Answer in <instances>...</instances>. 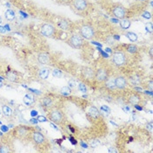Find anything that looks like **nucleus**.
Segmentation results:
<instances>
[{"instance_id":"nucleus-1","label":"nucleus","mask_w":153,"mask_h":153,"mask_svg":"<svg viewBox=\"0 0 153 153\" xmlns=\"http://www.w3.org/2000/svg\"><path fill=\"white\" fill-rule=\"evenodd\" d=\"M48 117L49 119L53 122L54 123L58 124V125H60L64 123L65 121V116L64 115L62 114V112L57 109H52L49 113H48Z\"/></svg>"},{"instance_id":"nucleus-2","label":"nucleus","mask_w":153,"mask_h":153,"mask_svg":"<svg viewBox=\"0 0 153 153\" xmlns=\"http://www.w3.org/2000/svg\"><path fill=\"white\" fill-rule=\"evenodd\" d=\"M80 34L82 38L86 39H92L95 36V31L91 26L84 25L80 29Z\"/></svg>"},{"instance_id":"nucleus-3","label":"nucleus","mask_w":153,"mask_h":153,"mask_svg":"<svg viewBox=\"0 0 153 153\" xmlns=\"http://www.w3.org/2000/svg\"><path fill=\"white\" fill-rule=\"evenodd\" d=\"M68 44L73 48H81L83 46V39L82 36L77 34H73L67 40Z\"/></svg>"},{"instance_id":"nucleus-4","label":"nucleus","mask_w":153,"mask_h":153,"mask_svg":"<svg viewBox=\"0 0 153 153\" xmlns=\"http://www.w3.org/2000/svg\"><path fill=\"white\" fill-rule=\"evenodd\" d=\"M71 5L78 12H85L89 7V3L87 0H72Z\"/></svg>"},{"instance_id":"nucleus-5","label":"nucleus","mask_w":153,"mask_h":153,"mask_svg":"<svg viewBox=\"0 0 153 153\" xmlns=\"http://www.w3.org/2000/svg\"><path fill=\"white\" fill-rule=\"evenodd\" d=\"M40 33L46 37H53L56 33V29L49 24H44L40 27Z\"/></svg>"},{"instance_id":"nucleus-6","label":"nucleus","mask_w":153,"mask_h":153,"mask_svg":"<svg viewBox=\"0 0 153 153\" xmlns=\"http://www.w3.org/2000/svg\"><path fill=\"white\" fill-rule=\"evenodd\" d=\"M112 13L116 18L119 19H123L126 16V11H125L124 7L122 6H119V5H116V6H113Z\"/></svg>"},{"instance_id":"nucleus-7","label":"nucleus","mask_w":153,"mask_h":153,"mask_svg":"<svg viewBox=\"0 0 153 153\" xmlns=\"http://www.w3.org/2000/svg\"><path fill=\"white\" fill-rule=\"evenodd\" d=\"M12 133H13V136H15V137H17L19 139H24L25 137H26L28 136L29 130L26 127L19 126L13 130Z\"/></svg>"},{"instance_id":"nucleus-8","label":"nucleus","mask_w":153,"mask_h":153,"mask_svg":"<svg viewBox=\"0 0 153 153\" xmlns=\"http://www.w3.org/2000/svg\"><path fill=\"white\" fill-rule=\"evenodd\" d=\"M95 78L96 79L97 82H105V81L109 78L108 70H107L106 68H100V69H98L97 72L96 73Z\"/></svg>"},{"instance_id":"nucleus-9","label":"nucleus","mask_w":153,"mask_h":153,"mask_svg":"<svg viewBox=\"0 0 153 153\" xmlns=\"http://www.w3.org/2000/svg\"><path fill=\"white\" fill-rule=\"evenodd\" d=\"M126 57L125 54L122 52H116L113 54V62L116 66H122L125 63Z\"/></svg>"},{"instance_id":"nucleus-10","label":"nucleus","mask_w":153,"mask_h":153,"mask_svg":"<svg viewBox=\"0 0 153 153\" xmlns=\"http://www.w3.org/2000/svg\"><path fill=\"white\" fill-rule=\"evenodd\" d=\"M33 140L34 143H36L37 145H44L46 143V137L40 132H36V131L33 132Z\"/></svg>"},{"instance_id":"nucleus-11","label":"nucleus","mask_w":153,"mask_h":153,"mask_svg":"<svg viewBox=\"0 0 153 153\" xmlns=\"http://www.w3.org/2000/svg\"><path fill=\"white\" fill-rule=\"evenodd\" d=\"M82 75H83V77L87 80H93L96 76V72L93 70V68L89 67V66H85L82 69Z\"/></svg>"},{"instance_id":"nucleus-12","label":"nucleus","mask_w":153,"mask_h":153,"mask_svg":"<svg viewBox=\"0 0 153 153\" xmlns=\"http://www.w3.org/2000/svg\"><path fill=\"white\" fill-rule=\"evenodd\" d=\"M58 26L62 31H70V30H72V27H73L71 21H69L67 19H61L59 22Z\"/></svg>"},{"instance_id":"nucleus-13","label":"nucleus","mask_w":153,"mask_h":153,"mask_svg":"<svg viewBox=\"0 0 153 153\" xmlns=\"http://www.w3.org/2000/svg\"><path fill=\"white\" fill-rule=\"evenodd\" d=\"M38 61L40 64L46 65V64H49L51 61V58L49 53H41L38 55Z\"/></svg>"},{"instance_id":"nucleus-14","label":"nucleus","mask_w":153,"mask_h":153,"mask_svg":"<svg viewBox=\"0 0 153 153\" xmlns=\"http://www.w3.org/2000/svg\"><path fill=\"white\" fill-rule=\"evenodd\" d=\"M115 82H116V87L119 89H123L126 86H127V81L124 77L123 76H118L115 79Z\"/></svg>"},{"instance_id":"nucleus-15","label":"nucleus","mask_w":153,"mask_h":153,"mask_svg":"<svg viewBox=\"0 0 153 153\" xmlns=\"http://www.w3.org/2000/svg\"><path fill=\"white\" fill-rule=\"evenodd\" d=\"M23 102H24V103H25L26 105L30 106V105H32V104L34 103V102H35V98H34V96H33V95H31V94H27V95H26V96H24V98H23Z\"/></svg>"},{"instance_id":"nucleus-16","label":"nucleus","mask_w":153,"mask_h":153,"mask_svg":"<svg viewBox=\"0 0 153 153\" xmlns=\"http://www.w3.org/2000/svg\"><path fill=\"white\" fill-rule=\"evenodd\" d=\"M49 73H50L49 68H47V67H43V68H41V69L39 70V76L40 79L46 80V79H47V77L49 76Z\"/></svg>"},{"instance_id":"nucleus-17","label":"nucleus","mask_w":153,"mask_h":153,"mask_svg":"<svg viewBox=\"0 0 153 153\" xmlns=\"http://www.w3.org/2000/svg\"><path fill=\"white\" fill-rule=\"evenodd\" d=\"M140 96H137V95H136V94H133V95H131L130 96H129V98H128V102L129 103H130V104H132V105H136V104H138L139 102H140Z\"/></svg>"},{"instance_id":"nucleus-18","label":"nucleus","mask_w":153,"mask_h":153,"mask_svg":"<svg viewBox=\"0 0 153 153\" xmlns=\"http://www.w3.org/2000/svg\"><path fill=\"white\" fill-rule=\"evenodd\" d=\"M89 116L93 119H97L100 116L99 110L96 107H91L89 109Z\"/></svg>"},{"instance_id":"nucleus-19","label":"nucleus","mask_w":153,"mask_h":153,"mask_svg":"<svg viewBox=\"0 0 153 153\" xmlns=\"http://www.w3.org/2000/svg\"><path fill=\"white\" fill-rule=\"evenodd\" d=\"M105 86L107 87V89L112 90V89H115L116 87V82H115V79L113 78H109V79H107L105 81Z\"/></svg>"},{"instance_id":"nucleus-20","label":"nucleus","mask_w":153,"mask_h":153,"mask_svg":"<svg viewBox=\"0 0 153 153\" xmlns=\"http://www.w3.org/2000/svg\"><path fill=\"white\" fill-rule=\"evenodd\" d=\"M6 77L9 81H11L12 82H16L18 81V76L14 72H8L6 73Z\"/></svg>"},{"instance_id":"nucleus-21","label":"nucleus","mask_w":153,"mask_h":153,"mask_svg":"<svg viewBox=\"0 0 153 153\" xmlns=\"http://www.w3.org/2000/svg\"><path fill=\"white\" fill-rule=\"evenodd\" d=\"M120 26L124 29V30H127L129 28L130 26V21L128 20V19H123L121 21H120Z\"/></svg>"},{"instance_id":"nucleus-22","label":"nucleus","mask_w":153,"mask_h":153,"mask_svg":"<svg viewBox=\"0 0 153 153\" xmlns=\"http://www.w3.org/2000/svg\"><path fill=\"white\" fill-rule=\"evenodd\" d=\"M42 103L46 108H51L53 106V100L50 97H45L42 100Z\"/></svg>"},{"instance_id":"nucleus-23","label":"nucleus","mask_w":153,"mask_h":153,"mask_svg":"<svg viewBox=\"0 0 153 153\" xmlns=\"http://www.w3.org/2000/svg\"><path fill=\"white\" fill-rule=\"evenodd\" d=\"M126 37L131 42H136L137 40V35L135 33H133V32H128V33H126Z\"/></svg>"},{"instance_id":"nucleus-24","label":"nucleus","mask_w":153,"mask_h":153,"mask_svg":"<svg viewBox=\"0 0 153 153\" xmlns=\"http://www.w3.org/2000/svg\"><path fill=\"white\" fill-rule=\"evenodd\" d=\"M126 50L129 53H136L138 49H137V46L136 45H134V44H129L126 46Z\"/></svg>"},{"instance_id":"nucleus-25","label":"nucleus","mask_w":153,"mask_h":153,"mask_svg":"<svg viewBox=\"0 0 153 153\" xmlns=\"http://www.w3.org/2000/svg\"><path fill=\"white\" fill-rule=\"evenodd\" d=\"M2 112L4 113V115H5L6 116H11L12 115V109L9 108V107L6 106V105H4V106L2 107Z\"/></svg>"},{"instance_id":"nucleus-26","label":"nucleus","mask_w":153,"mask_h":153,"mask_svg":"<svg viewBox=\"0 0 153 153\" xmlns=\"http://www.w3.org/2000/svg\"><path fill=\"white\" fill-rule=\"evenodd\" d=\"M5 16L8 20H13L15 19V12L12 10H7L6 12Z\"/></svg>"},{"instance_id":"nucleus-27","label":"nucleus","mask_w":153,"mask_h":153,"mask_svg":"<svg viewBox=\"0 0 153 153\" xmlns=\"http://www.w3.org/2000/svg\"><path fill=\"white\" fill-rule=\"evenodd\" d=\"M12 150L10 149V147L6 144H0V153H7V152H11Z\"/></svg>"},{"instance_id":"nucleus-28","label":"nucleus","mask_w":153,"mask_h":153,"mask_svg":"<svg viewBox=\"0 0 153 153\" xmlns=\"http://www.w3.org/2000/svg\"><path fill=\"white\" fill-rule=\"evenodd\" d=\"M53 76L55 78H60L62 76V72L59 69H53Z\"/></svg>"},{"instance_id":"nucleus-29","label":"nucleus","mask_w":153,"mask_h":153,"mask_svg":"<svg viewBox=\"0 0 153 153\" xmlns=\"http://www.w3.org/2000/svg\"><path fill=\"white\" fill-rule=\"evenodd\" d=\"M60 91H61V94L62 95H64V96H68V95H70L71 94V89L70 88H68V87H63L61 89H60Z\"/></svg>"},{"instance_id":"nucleus-30","label":"nucleus","mask_w":153,"mask_h":153,"mask_svg":"<svg viewBox=\"0 0 153 153\" xmlns=\"http://www.w3.org/2000/svg\"><path fill=\"white\" fill-rule=\"evenodd\" d=\"M145 29H146V31L147 32H149L150 33H152V32H153V27H152V23H147L146 25H145Z\"/></svg>"},{"instance_id":"nucleus-31","label":"nucleus","mask_w":153,"mask_h":153,"mask_svg":"<svg viewBox=\"0 0 153 153\" xmlns=\"http://www.w3.org/2000/svg\"><path fill=\"white\" fill-rule=\"evenodd\" d=\"M99 143H99V141L96 139V140H93V141L91 142V143H90V144H91V146H92L93 148H96L97 145H99Z\"/></svg>"},{"instance_id":"nucleus-32","label":"nucleus","mask_w":153,"mask_h":153,"mask_svg":"<svg viewBox=\"0 0 153 153\" xmlns=\"http://www.w3.org/2000/svg\"><path fill=\"white\" fill-rule=\"evenodd\" d=\"M63 5H70L72 3V0H58Z\"/></svg>"},{"instance_id":"nucleus-33","label":"nucleus","mask_w":153,"mask_h":153,"mask_svg":"<svg viewBox=\"0 0 153 153\" xmlns=\"http://www.w3.org/2000/svg\"><path fill=\"white\" fill-rule=\"evenodd\" d=\"M79 89H80V91H82V92H86V91H87L86 87H85V85H84L83 83H81V84L79 85Z\"/></svg>"},{"instance_id":"nucleus-34","label":"nucleus","mask_w":153,"mask_h":153,"mask_svg":"<svg viewBox=\"0 0 153 153\" xmlns=\"http://www.w3.org/2000/svg\"><path fill=\"white\" fill-rule=\"evenodd\" d=\"M152 124H153V123H152V122H150V123H147V125H146V126H147V128L150 129V131H152Z\"/></svg>"},{"instance_id":"nucleus-35","label":"nucleus","mask_w":153,"mask_h":153,"mask_svg":"<svg viewBox=\"0 0 153 153\" xmlns=\"http://www.w3.org/2000/svg\"><path fill=\"white\" fill-rule=\"evenodd\" d=\"M143 16L144 18H146V19H150V14L148 12H143Z\"/></svg>"},{"instance_id":"nucleus-36","label":"nucleus","mask_w":153,"mask_h":153,"mask_svg":"<svg viewBox=\"0 0 153 153\" xmlns=\"http://www.w3.org/2000/svg\"><path fill=\"white\" fill-rule=\"evenodd\" d=\"M38 120H39V122H45V121H46L44 116H39V117H38Z\"/></svg>"},{"instance_id":"nucleus-37","label":"nucleus","mask_w":153,"mask_h":153,"mask_svg":"<svg viewBox=\"0 0 153 153\" xmlns=\"http://www.w3.org/2000/svg\"><path fill=\"white\" fill-rule=\"evenodd\" d=\"M69 86H70V87H75V82H73V81H69Z\"/></svg>"},{"instance_id":"nucleus-38","label":"nucleus","mask_w":153,"mask_h":153,"mask_svg":"<svg viewBox=\"0 0 153 153\" xmlns=\"http://www.w3.org/2000/svg\"><path fill=\"white\" fill-rule=\"evenodd\" d=\"M109 152H115V153L117 152V150H116V149H114V148H109Z\"/></svg>"},{"instance_id":"nucleus-39","label":"nucleus","mask_w":153,"mask_h":153,"mask_svg":"<svg viewBox=\"0 0 153 153\" xmlns=\"http://www.w3.org/2000/svg\"><path fill=\"white\" fill-rule=\"evenodd\" d=\"M149 89H150V91H152V81L149 82Z\"/></svg>"},{"instance_id":"nucleus-40","label":"nucleus","mask_w":153,"mask_h":153,"mask_svg":"<svg viewBox=\"0 0 153 153\" xmlns=\"http://www.w3.org/2000/svg\"><path fill=\"white\" fill-rule=\"evenodd\" d=\"M102 110H107V111H108V113H109V112H110V109H109V108H107V107H104V106H103V107H102Z\"/></svg>"},{"instance_id":"nucleus-41","label":"nucleus","mask_w":153,"mask_h":153,"mask_svg":"<svg viewBox=\"0 0 153 153\" xmlns=\"http://www.w3.org/2000/svg\"><path fill=\"white\" fill-rule=\"evenodd\" d=\"M150 57H152V48H150Z\"/></svg>"},{"instance_id":"nucleus-42","label":"nucleus","mask_w":153,"mask_h":153,"mask_svg":"<svg viewBox=\"0 0 153 153\" xmlns=\"http://www.w3.org/2000/svg\"><path fill=\"white\" fill-rule=\"evenodd\" d=\"M0 32H2V33H4L5 32V30L3 29V27H1V26H0Z\"/></svg>"},{"instance_id":"nucleus-43","label":"nucleus","mask_w":153,"mask_h":153,"mask_svg":"<svg viewBox=\"0 0 153 153\" xmlns=\"http://www.w3.org/2000/svg\"><path fill=\"white\" fill-rule=\"evenodd\" d=\"M36 114H37V112H36V111H33V113H32V115H33V116H34V115H36Z\"/></svg>"},{"instance_id":"nucleus-44","label":"nucleus","mask_w":153,"mask_h":153,"mask_svg":"<svg viewBox=\"0 0 153 153\" xmlns=\"http://www.w3.org/2000/svg\"><path fill=\"white\" fill-rule=\"evenodd\" d=\"M2 86H3V83L0 82V88H2Z\"/></svg>"},{"instance_id":"nucleus-45","label":"nucleus","mask_w":153,"mask_h":153,"mask_svg":"<svg viewBox=\"0 0 153 153\" xmlns=\"http://www.w3.org/2000/svg\"><path fill=\"white\" fill-rule=\"evenodd\" d=\"M1 23H2V18L0 17V24H1Z\"/></svg>"},{"instance_id":"nucleus-46","label":"nucleus","mask_w":153,"mask_h":153,"mask_svg":"<svg viewBox=\"0 0 153 153\" xmlns=\"http://www.w3.org/2000/svg\"><path fill=\"white\" fill-rule=\"evenodd\" d=\"M139 1H146V0H139Z\"/></svg>"},{"instance_id":"nucleus-47","label":"nucleus","mask_w":153,"mask_h":153,"mask_svg":"<svg viewBox=\"0 0 153 153\" xmlns=\"http://www.w3.org/2000/svg\"><path fill=\"white\" fill-rule=\"evenodd\" d=\"M96 1H101V0H96Z\"/></svg>"},{"instance_id":"nucleus-48","label":"nucleus","mask_w":153,"mask_h":153,"mask_svg":"<svg viewBox=\"0 0 153 153\" xmlns=\"http://www.w3.org/2000/svg\"><path fill=\"white\" fill-rule=\"evenodd\" d=\"M0 114H1V111H0Z\"/></svg>"}]
</instances>
